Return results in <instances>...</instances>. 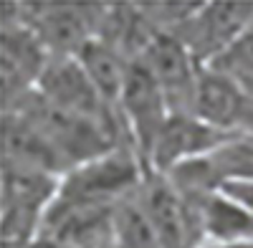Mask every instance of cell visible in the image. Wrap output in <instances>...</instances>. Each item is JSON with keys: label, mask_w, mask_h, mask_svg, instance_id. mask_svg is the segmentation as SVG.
<instances>
[{"label": "cell", "mask_w": 253, "mask_h": 248, "mask_svg": "<svg viewBox=\"0 0 253 248\" xmlns=\"http://www.w3.org/2000/svg\"><path fill=\"white\" fill-rule=\"evenodd\" d=\"M61 177L3 160V248L36 246Z\"/></svg>", "instance_id": "obj_1"}, {"label": "cell", "mask_w": 253, "mask_h": 248, "mask_svg": "<svg viewBox=\"0 0 253 248\" xmlns=\"http://www.w3.org/2000/svg\"><path fill=\"white\" fill-rule=\"evenodd\" d=\"M147 172L150 170L144 167L134 147H119L69 170L61 177L56 198L69 203L114 208L117 203L139 190Z\"/></svg>", "instance_id": "obj_2"}, {"label": "cell", "mask_w": 253, "mask_h": 248, "mask_svg": "<svg viewBox=\"0 0 253 248\" xmlns=\"http://www.w3.org/2000/svg\"><path fill=\"white\" fill-rule=\"evenodd\" d=\"M51 58H76L99 36L107 3H18Z\"/></svg>", "instance_id": "obj_3"}, {"label": "cell", "mask_w": 253, "mask_h": 248, "mask_svg": "<svg viewBox=\"0 0 253 248\" xmlns=\"http://www.w3.org/2000/svg\"><path fill=\"white\" fill-rule=\"evenodd\" d=\"M253 26L251 0H218V3H195L193 13L175 31L203 66L220 58L236 41Z\"/></svg>", "instance_id": "obj_4"}, {"label": "cell", "mask_w": 253, "mask_h": 248, "mask_svg": "<svg viewBox=\"0 0 253 248\" xmlns=\"http://www.w3.org/2000/svg\"><path fill=\"white\" fill-rule=\"evenodd\" d=\"M117 112L132 147L137 150V155L142 157L147 167V157H150L152 144L157 142L167 119L175 112L170 107V101H167L165 91L160 89V84L139 61H134L129 66L124 91L117 101Z\"/></svg>", "instance_id": "obj_5"}, {"label": "cell", "mask_w": 253, "mask_h": 248, "mask_svg": "<svg viewBox=\"0 0 253 248\" xmlns=\"http://www.w3.org/2000/svg\"><path fill=\"white\" fill-rule=\"evenodd\" d=\"M137 195L162 248H200L205 243L193 203L167 175L147 172Z\"/></svg>", "instance_id": "obj_6"}, {"label": "cell", "mask_w": 253, "mask_h": 248, "mask_svg": "<svg viewBox=\"0 0 253 248\" xmlns=\"http://www.w3.org/2000/svg\"><path fill=\"white\" fill-rule=\"evenodd\" d=\"M3 104H13L38 86L51 53L43 48L41 38L20 15L18 3H8L3 10Z\"/></svg>", "instance_id": "obj_7"}, {"label": "cell", "mask_w": 253, "mask_h": 248, "mask_svg": "<svg viewBox=\"0 0 253 248\" xmlns=\"http://www.w3.org/2000/svg\"><path fill=\"white\" fill-rule=\"evenodd\" d=\"M139 64L152 74V79L165 91L175 114H187L203 64L187 51V46L175 33H160L147 51L139 56Z\"/></svg>", "instance_id": "obj_8"}, {"label": "cell", "mask_w": 253, "mask_h": 248, "mask_svg": "<svg viewBox=\"0 0 253 248\" xmlns=\"http://www.w3.org/2000/svg\"><path fill=\"white\" fill-rule=\"evenodd\" d=\"M36 91L66 114L86 119H119V112L104 101L76 58H51Z\"/></svg>", "instance_id": "obj_9"}, {"label": "cell", "mask_w": 253, "mask_h": 248, "mask_svg": "<svg viewBox=\"0 0 253 248\" xmlns=\"http://www.w3.org/2000/svg\"><path fill=\"white\" fill-rule=\"evenodd\" d=\"M225 139L230 137L208 127L205 122H200L193 114H172L167 119L165 129L160 132L157 142L152 144L150 157H147V170L170 172L182 162L210 155Z\"/></svg>", "instance_id": "obj_10"}, {"label": "cell", "mask_w": 253, "mask_h": 248, "mask_svg": "<svg viewBox=\"0 0 253 248\" xmlns=\"http://www.w3.org/2000/svg\"><path fill=\"white\" fill-rule=\"evenodd\" d=\"M187 198L195 208L205 243L253 241V215L233 193H228L225 188H213Z\"/></svg>", "instance_id": "obj_11"}, {"label": "cell", "mask_w": 253, "mask_h": 248, "mask_svg": "<svg viewBox=\"0 0 253 248\" xmlns=\"http://www.w3.org/2000/svg\"><path fill=\"white\" fill-rule=\"evenodd\" d=\"M76 61L81 64V69L86 71V76L91 79L96 91L104 96V101L117 109V101L124 91L132 61L101 38L89 41V43L84 46V51L76 56Z\"/></svg>", "instance_id": "obj_12"}, {"label": "cell", "mask_w": 253, "mask_h": 248, "mask_svg": "<svg viewBox=\"0 0 253 248\" xmlns=\"http://www.w3.org/2000/svg\"><path fill=\"white\" fill-rule=\"evenodd\" d=\"M114 241L119 248H162L157 231L147 218L139 195L132 193L114 208Z\"/></svg>", "instance_id": "obj_13"}, {"label": "cell", "mask_w": 253, "mask_h": 248, "mask_svg": "<svg viewBox=\"0 0 253 248\" xmlns=\"http://www.w3.org/2000/svg\"><path fill=\"white\" fill-rule=\"evenodd\" d=\"M210 66L233 79L246 94L253 96V26Z\"/></svg>", "instance_id": "obj_14"}, {"label": "cell", "mask_w": 253, "mask_h": 248, "mask_svg": "<svg viewBox=\"0 0 253 248\" xmlns=\"http://www.w3.org/2000/svg\"><path fill=\"white\" fill-rule=\"evenodd\" d=\"M225 190L228 193H233L246 208L251 210V215H253V182H236V185H225Z\"/></svg>", "instance_id": "obj_15"}, {"label": "cell", "mask_w": 253, "mask_h": 248, "mask_svg": "<svg viewBox=\"0 0 253 248\" xmlns=\"http://www.w3.org/2000/svg\"><path fill=\"white\" fill-rule=\"evenodd\" d=\"M200 248H253V241H238V243H203Z\"/></svg>", "instance_id": "obj_16"}, {"label": "cell", "mask_w": 253, "mask_h": 248, "mask_svg": "<svg viewBox=\"0 0 253 248\" xmlns=\"http://www.w3.org/2000/svg\"><path fill=\"white\" fill-rule=\"evenodd\" d=\"M28 248H36V246H28Z\"/></svg>", "instance_id": "obj_17"}]
</instances>
